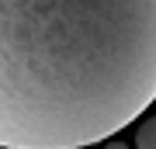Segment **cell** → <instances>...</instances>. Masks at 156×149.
Segmentation results:
<instances>
[{
    "instance_id": "cell-3",
    "label": "cell",
    "mask_w": 156,
    "mask_h": 149,
    "mask_svg": "<svg viewBox=\"0 0 156 149\" xmlns=\"http://www.w3.org/2000/svg\"><path fill=\"white\" fill-rule=\"evenodd\" d=\"M104 149H128V146L122 142V139H108V142H104Z\"/></svg>"
},
{
    "instance_id": "cell-1",
    "label": "cell",
    "mask_w": 156,
    "mask_h": 149,
    "mask_svg": "<svg viewBox=\"0 0 156 149\" xmlns=\"http://www.w3.org/2000/svg\"><path fill=\"white\" fill-rule=\"evenodd\" d=\"M156 101V0H0V149L108 142Z\"/></svg>"
},
{
    "instance_id": "cell-2",
    "label": "cell",
    "mask_w": 156,
    "mask_h": 149,
    "mask_svg": "<svg viewBox=\"0 0 156 149\" xmlns=\"http://www.w3.org/2000/svg\"><path fill=\"white\" fill-rule=\"evenodd\" d=\"M135 149H156V115L139 125V132H135Z\"/></svg>"
}]
</instances>
